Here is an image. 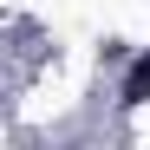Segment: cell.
Masks as SVG:
<instances>
[{"label":"cell","mask_w":150,"mask_h":150,"mask_svg":"<svg viewBox=\"0 0 150 150\" xmlns=\"http://www.w3.org/2000/svg\"><path fill=\"white\" fill-rule=\"evenodd\" d=\"M117 105H124V111L150 105V52H137V59H131V72H124V85H117Z\"/></svg>","instance_id":"obj_1"}]
</instances>
